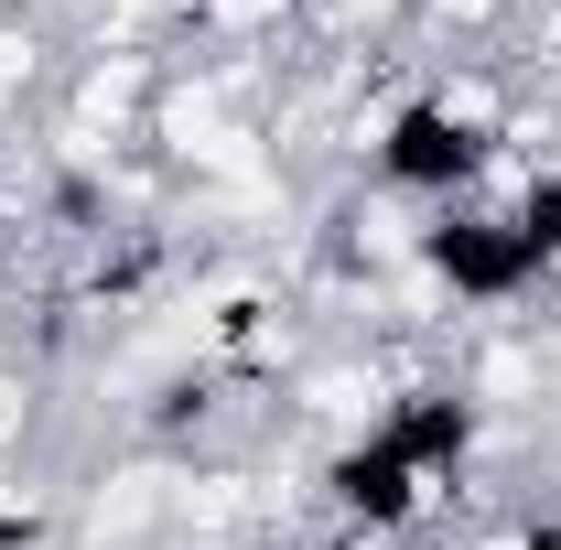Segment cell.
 <instances>
[{
	"label": "cell",
	"instance_id": "6da1fadb",
	"mask_svg": "<svg viewBox=\"0 0 561 550\" xmlns=\"http://www.w3.org/2000/svg\"><path fill=\"white\" fill-rule=\"evenodd\" d=\"M151 485H162V475H119V496H98V529H130V518H151Z\"/></svg>",
	"mask_w": 561,
	"mask_h": 550
},
{
	"label": "cell",
	"instance_id": "7a4b0ae2",
	"mask_svg": "<svg viewBox=\"0 0 561 550\" xmlns=\"http://www.w3.org/2000/svg\"><path fill=\"white\" fill-rule=\"evenodd\" d=\"M280 0H216V22H271Z\"/></svg>",
	"mask_w": 561,
	"mask_h": 550
},
{
	"label": "cell",
	"instance_id": "3957f363",
	"mask_svg": "<svg viewBox=\"0 0 561 550\" xmlns=\"http://www.w3.org/2000/svg\"><path fill=\"white\" fill-rule=\"evenodd\" d=\"M22 66H33V55H22V44H0V98L22 87Z\"/></svg>",
	"mask_w": 561,
	"mask_h": 550
},
{
	"label": "cell",
	"instance_id": "277c9868",
	"mask_svg": "<svg viewBox=\"0 0 561 550\" xmlns=\"http://www.w3.org/2000/svg\"><path fill=\"white\" fill-rule=\"evenodd\" d=\"M0 518H33V485H0Z\"/></svg>",
	"mask_w": 561,
	"mask_h": 550
},
{
	"label": "cell",
	"instance_id": "5b68a950",
	"mask_svg": "<svg viewBox=\"0 0 561 550\" xmlns=\"http://www.w3.org/2000/svg\"><path fill=\"white\" fill-rule=\"evenodd\" d=\"M11 432H22V389H0V443H11Z\"/></svg>",
	"mask_w": 561,
	"mask_h": 550
},
{
	"label": "cell",
	"instance_id": "8992f818",
	"mask_svg": "<svg viewBox=\"0 0 561 550\" xmlns=\"http://www.w3.org/2000/svg\"><path fill=\"white\" fill-rule=\"evenodd\" d=\"M551 44H561V11H551Z\"/></svg>",
	"mask_w": 561,
	"mask_h": 550
}]
</instances>
